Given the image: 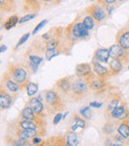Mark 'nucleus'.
I'll return each instance as SVG.
<instances>
[{
  "instance_id": "a878e982",
  "label": "nucleus",
  "mask_w": 129,
  "mask_h": 146,
  "mask_svg": "<svg viewBox=\"0 0 129 146\" xmlns=\"http://www.w3.org/2000/svg\"><path fill=\"white\" fill-rule=\"evenodd\" d=\"M26 88H27V94L28 96L32 98L33 96L37 94L38 92V85L34 83H28L27 86H26Z\"/></svg>"
},
{
  "instance_id": "6e6552de",
  "label": "nucleus",
  "mask_w": 129,
  "mask_h": 146,
  "mask_svg": "<svg viewBox=\"0 0 129 146\" xmlns=\"http://www.w3.org/2000/svg\"><path fill=\"white\" fill-rule=\"evenodd\" d=\"M69 27V30H71V35L73 36V38L81 39V38H85V37L89 36V30L85 27L83 22H77V23L71 24Z\"/></svg>"
},
{
  "instance_id": "4c0bfd02",
  "label": "nucleus",
  "mask_w": 129,
  "mask_h": 146,
  "mask_svg": "<svg viewBox=\"0 0 129 146\" xmlns=\"http://www.w3.org/2000/svg\"><path fill=\"white\" fill-rule=\"evenodd\" d=\"M63 119V115H62V113L61 112H58V113L56 114V116H55V118H54V121H53V123L54 124H58L59 122H60L61 120Z\"/></svg>"
},
{
  "instance_id": "bb28decb",
  "label": "nucleus",
  "mask_w": 129,
  "mask_h": 146,
  "mask_svg": "<svg viewBox=\"0 0 129 146\" xmlns=\"http://www.w3.org/2000/svg\"><path fill=\"white\" fill-rule=\"evenodd\" d=\"M95 22H97V21H95V20L93 19L91 15H87V17L83 19V23L85 24V26L89 30H93V28H95Z\"/></svg>"
},
{
  "instance_id": "a19ab883",
  "label": "nucleus",
  "mask_w": 129,
  "mask_h": 146,
  "mask_svg": "<svg viewBox=\"0 0 129 146\" xmlns=\"http://www.w3.org/2000/svg\"><path fill=\"white\" fill-rule=\"evenodd\" d=\"M44 3H52V2H54L55 0H42Z\"/></svg>"
},
{
  "instance_id": "ddd939ff",
  "label": "nucleus",
  "mask_w": 129,
  "mask_h": 146,
  "mask_svg": "<svg viewBox=\"0 0 129 146\" xmlns=\"http://www.w3.org/2000/svg\"><path fill=\"white\" fill-rule=\"evenodd\" d=\"M28 106H31V108L33 110V111L35 112L37 116L39 117H45V106L43 104V102L40 100L38 98H31L28 100Z\"/></svg>"
},
{
  "instance_id": "5701e85b",
  "label": "nucleus",
  "mask_w": 129,
  "mask_h": 146,
  "mask_svg": "<svg viewBox=\"0 0 129 146\" xmlns=\"http://www.w3.org/2000/svg\"><path fill=\"white\" fill-rule=\"evenodd\" d=\"M0 7L4 12H12L15 10V2L14 0H0Z\"/></svg>"
},
{
  "instance_id": "cd10ccee",
  "label": "nucleus",
  "mask_w": 129,
  "mask_h": 146,
  "mask_svg": "<svg viewBox=\"0 0 129 146\" xmlns=\"http://www.w3.org/2000/svg\"><path fill=\"white\" fill-rule=\"evenodd\" d=\"M60 54V51L57 50L56 49H47L46 51V59L48 60V61H51L54 57L58 56V55Z\"/></svg>"
},
{
  "instance_id": "2eb2a0df",
  "label": "nucleus",
  "mask_w": 129,
  "mask_h": 146,
  "mask_svg": "<svg viewBox=\"0 0 129 146\" xmlns=\"http://www.w3.org/2000/svg\"><path fill=\"white\" fill-rule=\"evenodd\" d=\"M71 82L69 78H63L60 79L56 83V88L60 94H69L71 90Z\"/></svg>"
},
{
  "instance_id": "7c9ffc66",
  "label": "nucleus",
  "mask_w": 129,
  "mask_h": 146,
  "mask_svg": "<svg viewBox=\"0 0 129 146\" xmlns=\"http://www.w3.org/2000/svg\"><path fill=\"white\" fill-rule=\"evenodd\" d=\"M79 113H81V116H83V118H85V119H91V116H93V113H91V108H89V106L81 108V111H79Z\"/></svg>"
},
{
  "instance_id": "393cba45",
  "label": "nucleus",
  "mask_w": 129,
  "mask_h": 146,
  "mask_svg": "<svg viewBox=\"0 0 129 146\" xmlns=\"http://www.w3.org/2000/svg\"><path fill=\"white\" fill-rule=\"evenodd\" d=\"M17 23H19V18H18V16L17 15H12L5 21V23H4V27H5L6 30H10L11 28H13Z\"/></svg>"
},
{
  "instance_id": "2f4dec72",
  "label": "nucleus",
  "mask_w": 129,
  "mask_h": 146,
  "mask_svg": "<svg viewBox=\"0 0 129 146\" xmlns=\"http://www.w3.org/2000/svg\"><path fill=\"white\" fill-rule=\"evenodd\" d=\"M37 16L36 13H31V14H27V15H24L23 17H21L19 19V23H25V22L29 21V20L34 19Z\"/></svg>"
},
{
  "instance_id": "9b49d317",
  "label": "nucleus",
  "mask_w": 129,
  "mask_h": 146,
  "mask_svg": "<svg viewBox=\"0 0 129 146\" xmlns=\"http://www.w3.org/2000/svg\"><path fill=\"white\" fill-rule=\"evenodd\" d=\"M89 88L95 92V94H102L104 90H106V82L105 79H102V78L98 77V78H93V80L87 83Z\"/></svg>"
},
{
  "instance_id": "20e7f679",
  "label": "nucleus",
  "mask_w": 129,
  "mask_h": 146,
  "mask_svg": "<svg viewBox=\"0 0 129 146\" xmlns=\"http://www.w3.org/2000/svg\"><path fill=\"white\" fill-rule=\"evenodd\" d=\"M109 53H110V57H111L112 59L119 60L123 65H125L129 61V50H126V49L122 48L117 43L110 47Z\"/></svg>"
},
{
  "instance_id": "ea45409f",
  "label": "nucleus",
  "mask_w": 129,
  "mask_h": 146,
  "mask_svg": "<svg viewBox=\"0 0 129 146\" xmlns=\"http://www.w3.org/2000/svg\"><path fill=\"white\" fill-rule=\"evenodd\" d=\"M6 50H7V47H6L5 45H1V49H0V52L3 53V52H5Z\"/></svg>"
},
{
  "instance_id": "7ed1b4c3",
  "label": "nucleus",
  "mask_w": 129,
  "mask_h": 146,
  "mask_svg": "<svg viewBox=\"0 0 129 146\" xmlns=\"http://www.w3.org/2000/svg\"><path fill=\"white\" fill-rule=\"evenodd\" d=\"M89 88V87L87 84V82L79 78L77 80L73 81V84H71V92H69V96L75 102H79V100H83L85 96H87Z\"/></svg>"
},
{
  "instance_id": "dca6fc26",
  "label": "nucleus",
  "mask_w": 129,
  "mask_h": 146,
  "mask_svg": "<svg viewBox=\"0 0 129 146\" xmlns=\"http://www.w3.org/2000/svg\"><path fill=\"white\" fill-rule=\"evenodd\" d=\"M15 135L17 138L22 139V140H30L37 135H41V133L38 130H29V129H22L18 127Z\"/></svg>"
},
{
  "instance_id": "c9c22d12",
  "label": "nucleus",
  "mask_w": 129,
  "mask_h": 146,
  "mask_svg": "<svg viewBox=\"0 0 129 146\" xmlns=\"http://www.w3.org/2000/svg\"><path fill=\"white\" fill-rule=\"evenodd\" d=\"M47 22H48V21H47V20H43L42 22H40V23H39L38 25H37V27L34 29V31H33V34H36V33L38 32L39 30H40V29H42V28L44 27V26L47 24Z\"/></svg>"
},
{
  "instance_id": "72a5a7b5",
  "label": "nucleus",
  "mask_w": 129,
  "mask_h": 146,
  "mask_svg": "<svg viewBox=\"0 0 129 146\" xmlns=\"http://www.w3.org/2000/svg\"><path fill=\"white\" fill-rule=\"evenodd\" d=\"M29 37H30V34H29V33H27V34L23 35V36H22L21 38H20L19 42H18L17 44H16V46H15V50H17V49L19 48V47L21 46V45L23 44V43H25L26 41H27L28 39H29Z\"/></svg>"
},
{
  "instance_id": "58836bf2",
  "label": "nucleus",
  "mask_w": 129,
  "mask_h": 146,
  "mask_svg": "<svg viewBox=\"0 0 129 146\" xmlns=\"http://www.w3.org/2000/svg\"><path fill=\"white\" fill-rule=\"evenodd\" d=\"M102 106L101 102H91L89 104V106H91V108H100V106Z\"/></svg>"
},
{
  "instance_id": "b1692460",
  "label": "nucleus",
  "mask_w": 129,
  "mask_h": 146,
  "mask_svg": "<svg viewBox=\"0 0 129 146\" xmlns=\"http://www.w3.org/2000/svg\"><path fill=\"white\" fill-rule=\"evenodd\" d=\"M67 144L69 146H75L79 144V137H77V133L73 132V131L69 130L67 134Z\"/></svg>"
},
{
  "instance_id": "aec40b11",
  "label": "nucleus",
  "mask_w": 129,
  "mask_h": 146,
  "mask_svg": "<svg viewBox=\"0 0 129 146\" xmlns=\"http://www.w3.org/2000/svg\"><path fill=\"white\" fill-rule=\"evenodd\" d=\"M117 132L124 138L129 139V118L121 120L117 127Z\"/></svg>"
},
{
  "instance_id": "412c9836",
  "label": "nucleus",
  "mask_w": 129,
  "mask_h": 146,
  "mask_svg": "<svg viewBox=\"0 0 129 146\" xmlns=\"http://www.w3.org/2000/svg\"><path fill=\"white\" fill-rule=\"evenodd\" d=\"M120 100H121V96H120L119 94H113V96L110 98L109 102H108L107 110H106V114H107V115L114 110V108L119 106Z\"/></svg>"
},
{
  "instance_id": "f704fd0d",
  "label": "nucleus",
  "mask_w": 129,
  "mask_h": 146,
  "mask_svg": "<svg viewBox=\"0 0 129 146\" xmlns=\"http://www.w3.org/2000/svg\"><path fill=\"white\" fill-rule=\"evenodd\" d=\"M115 1L116 0H97V2L98 3H100L102 6H103L105 9H107L108 8V6L109 5H111V4H113V3H115Z\"/></svg>"
},
{
  "instance_id": "473e14b6",
  "label": "nucleus",
  "mask_w": 129,
  "mask_h": 146,
  "mask_svg": "<svg viewBox=\"0 0 129 146\" xmlns=\"http://www.w3.org/2000/svg\"><path fill=\"white\" fill-rule=\"evenodd\" d=\"M29 61L30 63H33L35 65H39L43 61V58L37 56V55H29Z\"/></svg>"
},
{
  "instance_id": "9d476101",
  "label": "nucleus",
  "mask_w": 129,
  "mask_h": 146,
  "mask_svg": "<svg viewBox=\"0 0 129 146\" xmlns=\"http://www.w3.org/2000/svg\"><path fill=\"white\" fill-rule=\"evenodd\" d=\"M2 84H4V88L12 94H17L19 90H22L21 86L16 81H14L8 73H5L2 77Z\"/></svg>"
},
{
  "instance_id": "79ce46f5",
  "label": "nucleus",
  "mask_w": 129,
  "mask_h": 146,
  "mask_svg": "<svg viewBox=\"0 0 129 146\" xmlns=\"http://www.w3.org/2000/svg\"><path fill=\"white\" fill-rule=\"evenodd\" d=\"M118 1H124V0H118Z\"/></svg>"
},
{
  "instance_id": "39448f33",
  "label": "nucleus",
  "mask_w": 129,
  "mask_h": 146,
  "mask_svg": "<svg viewBox=\"0 0 129 146\" xmlns=\"http://www.w3.org/2000/svg\"><path fill=\"white\" fill-rule=\"evenodd\" d=\"M87 12L89 15H91L97 23L101 22L104 18L106 17V11H105V8L101 5L100 3H95L93 5H91L89 7L87 8Z\"/></svg>"
},
{
  "instance_id": "37998d69",
  "label": "nucleus",
  "mask_w": 129,
  "mask_h": 146,
  "mask_svg": "<svg viewBox=\"0 0 129 146\" xmlns=\"http://www.w3.org/2000/svg\"><path fill=\"white\" fill-rule=\"evenodd\" d=\"M128 70H129V66H128Z\"/></svg>"
},
{
  "instance_id": "f03ea898",
  "label": "nucleus",
  "mask_w": 129,
  "mask_h": 146,
  "mask_svg": "<svg viewBox=\"0 0 129 146\" xmlns=\"http://www.w3.org/2000/svg\"><path fill=\"white\" fill-rule=\"evenodd\" d=\"M7 73L9 76L19 84L21 87H26L27 84L29 83V75L28 71L24 66L19 65V64H11L9 65L7 70Z\"/></svg>"
},
{
  "instance_id": "423d86ee",
  "label": "nucleus",
  "mask_w": 129,
  "mask_h": 146,
  "mask_svg": "<svg viewBox=\"0 0 129 146\" xmlns=\"http://www.w3.org/2000/svg\"><path fill=\"white\" fill-rule=\"evenodd\" d=\"M75 75L77 78L83 79V81L87 82V84L95 78V76L93 75V72H91V67L89 66V64L87 63L79 64L75 67Z\"/></svg>"
},
{
  "instance_id": "f3484780",
  "label": "nucleus",
  "mask_w": 129,
  "mask_h": 146,
  "mask_svg": "<svg viewBox=\"0 0 129 146\" xmlns=\"http://www.w3.org/2000/svg\"><path fill=\"white\" fill-rule=\"evenodd\" d=\"M93 70L97 75V77H100V78H102V79H107L108 77L111 76L109 70H107L105 67L100 65V64L98 63V61L93 62Z\"/></svg>"
},
{
  "instance_id": "c756f323",
  "label": "nucleus",
  "mask_w": 129,
  "mask_h": 146,
  "mask_svg": "<svg viewBox=\"0 0 129 146\" xmlns=\"http://www.w3.org/2000/svg\"><path fill=\"white\" fill-rule=\"evenodd\" d=\"M114 131V123L111 121H108L104 124L103 126V132L106 134H112Z\"/></svg>"
},
{
  "instance_id": "f8f14e48",
  "label": "nucleus",
  "mask_w": 129,
  "mask_h": 146,
  "mask_svg": "<svg viewBox=\"0 0 129 146\" xmlns=\"http://www.w3.org/2000/svg\"><path fill=\"white\" fill-rule=\"evenodd\" d=\"M11 94L9 90H7L5 88L2 86L0 88V106H1V110H7L10 106L13 104L14 100L12 98Z\"/></svg>"
},
{
  "instance_id": "6ab92c4d",
  "label": "nucleus",
  "mask_w": 129,
  "mask_h": 146,
  "mask_svg": "<svg viewBox=\"0 0 129 146\" xmlns=\"http://www.w3.org/2000/svg\"><path fill=\"white\" fill-rule=\"evenodd\" d=\"M21 117L23 119H28V120H39V119L43 118V117H39L35 114V112L33 111L31 106L26 104L24 106V108L21 111Z\"/></svg>"
},
{
  "instance_id": "4468645a",
  "label": "nucleus",
  "mask_w": 129,
  "mask_h": 146,
  "mask_svg": "<svg viewBox=\"0 0 129 146\" xmlns=\"http://www.w3.org/2000/svg\"><path fill=\"white\" fill-rule=\"evenodd\" d=\"M69 126H71L69 127V130L79 133L87 127V122H85V120L83 117L75 114V115L71 117V121H69Z\"/></svg>"
},
{
  "instance_id": "1a4fd4ad",
  "label": "nucleus",
  "mask_w": 129,
  "mask_h": 146,
  "mask_svg": "<svg viewBox=\"0 0 129 146\" xmlns=\"http://www.w3.org/2000/svg\"><path fill=\"white\" fill-rule=\"evenodd\" d=\"M108 116L114 119H118V120H123V119L129 118V110L125 102H121V104H119L117 108H114L108 114Z\"/></svg>"
},
{
  "instance_id": "c85d7f7f",
  "label": "nucleus",
  "mask_w": 129,
  "mask_h": 146,
  "mask_svg": "<svg viewBox=\"0 0 129 146\" xmlns=\"http://www.w3.org/2000/svg\"><path fill=\"white\" fill-rule=\"evenodd\" d=\"M59 43H60V41L58 40V38L54 37V38H52L51 40L47 41L46 47H47V49H56L57 47L59 46Z\"/></svg>"
},
{
  "instance_id": "a211bd4d",
  "label": "nucleus",
  "mask_w": 129,
  "mask_h": 146,
  "mask_svg": "<svg viewBox=\"0 0 129 146\" xmlns=\"http://www.w3.org/2000/svg\"><path fill=\"white\" fill-rule=\"evenodd\" d=\"M110 53L109 50L103 48H98L95 52V59L98 62H102V63H107L109 60Z\"/></svg>"
},
{
  "instance_id": "f257e3e1",
  "label": "nucleus",
  "mask_w": 129,
  "mask_h": 146,
  "mask_svg": "<svg viewBox=\"0 0 129 146\" xmlns=\"http://www.w3.org/2000/svg\"><path fill=\"white\" fill-rule=\"evenodd\" d=\"M45 108L50 113L61 112L65 108V104L59 92L55 90H47L45 92Z\"/></svg>"
},
{
  "instance_id": "e433bc0d",
  "label": "nucleus",
  "mask_w": 129,
  "mask_h": 146,
  "mask_svg": "<svg viewBox=\"0 0 129 146\" xmlns=\"http://www.w3.org/2000/svg\"><path fill=\"white\" fill-rule=\"evenodd\" d=\"M41 142H44V141L42 140V138H40V137H39V135H37V136H35V137H33V138H32V144L39 145V144H41Z\"/></svg>"
},
{
  "instance_id": "4be33fe9",
  "label": "nucleus",
  "mask_w": 129,
  "mask_h": 146,
  "mask_svg": "<svg viewBox=\"0 0 129 146\" xmlns=\"http://www.w3.org/2000/svg\"><path fill=\"white\" fill-rule=\"evenodd\" d=\"M122 68H123V64L119 61V60L116 59H112L109 62V71L111 76L113 75H117L120 72L122 71Z\"/></svg>"
},
{
  "instance_id": "0eeeda50",
  "label": "nucleus",
  "mask_w": 129,
  "mask_h": 146,
  "mask_svg": "<svg viewBox=\"0 0 129 146\" xmlns=\"http://www.w3.org/2000/svg\"><path fill=\"white\" fill-rule=\"evenodd\" d=\"M116 43L122 48L129 50V22L118 30L116 34Z\"/></svg>"
}]
</instances>
